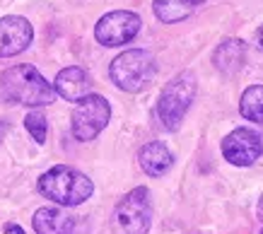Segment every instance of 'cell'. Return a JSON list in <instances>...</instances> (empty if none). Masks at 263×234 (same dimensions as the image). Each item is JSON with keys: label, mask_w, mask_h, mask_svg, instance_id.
Instances as JSON below:
<instances>
[{"label": "cell", "mask_w": 263, "mask_h": 234, "mask_svg": "<svg viewBox=\"0 0 263 234\" xmlns=\"http://www.w3.org/2000/svg\"><path fill=\"white\" fill-rule=\"evenodd\" d=\"M3 97L24 106H46L56 99L53 85L29 63L12 65L0 75Z\"/></svg>", "instance_id": "obj_1"}, {"label": "cell", "mask_w": 263, "mask_h": 234, "mask_svg": "<svg viewBox=\"0 0 263 234\" xmlns=\"http://www.w3.org/2000/svg\"><path fill=\"white\" fill-rule=\"evenodd\" d=\"M36 188L44 198L58 203V205H65V208L80 205L95 193L92 179L85 177L82 171L72 169V167H65V164H58V167H51L48 171H44L39 177Z\"/></svg>", "instance_id": "obj_2"}, {"label": "cell", "mask_w": 263, "mask_h": 234, "mask_svg": "<svg viewBox=\"0 0 263 234\" xmlns=\"http://www.w3.org/2000/svg\"><path fill=\"white\" fill-rule=\"evenodd\" d=\"M111 82L123 92L138 94L145 87H150V82L157 75V63L152 58L150 51L145 49H128L111 61L109 65Z\"/></svg>", "instance_id": "obj_3"}, {"label": "cell", "mask_w": 263, "mask_h": 234, "mask_svg": "<svg viewBox=\"0 0 263 234\" xmlns=\"http://www.w3.org/2000/svg\"><path fill=\"white\" fill-rule=\"evenodd\" d=\"M198 92V80L191 70H183V73L174 75L172 80L164 85L157 102V116H160L162 126L167 130H176L181 126L183 116L189 111L193 97Z\"/></svg>", "instance_id": "obj_4"}, {"label": "cell", "mask_w": 263, "mask_h": 234, "mask_svg": "<svg viewBox=\"0 0 263 234\" xmlns=\"http://www.w3.org/2000/svg\"><path fill=\"white\" fill-rule=\"evenodd\" d=\"M152 225V201L150 191L138 186L128 191L114 208L111 232L114 234H147Z\"/></svg>", "instance_id": "obj_5"}, {"label": "cell", "mask_w": 263, "mask_h": 234, "mask_svg": "<svg viewBox=\"0 0 263 234\" xmlns=\"http://www.w3.org/2000/svg\"><path fill=\"white\" fill-rule=\"evenodd\" d=\"M111 119V106L109 102L102 97V94H87L78 102V106L72 109L70 116V128L75 140L80 143H87V140H95Z\"/></svg>", "instance_id": "obj_6"}, {"label": "cell", "mask_w": 263, "mask_h": 234, "mask_svg": "<svg viewBox=\"0 0 263 234\" xmlns=\"http://www.w3.org/2000/svg\"><path fill=\"white\" fill-rule=\"evenodd\" d=\"M140 17L130 10H114L99 17V22L95 27V36L102 46H123L128 41H133L140 32Z\"/></svg>", "instance_id": "obj_7"}, {"label": "cell", "mask_w": 263, "mask_h": 234, "mask_svg": "<svg viewBox=\"0 0 263 234\" xmlns=\"http://www.w3.org/2000/svg\"><path fill=\"white\" fill-rule=\"evenodd\" d=\"M222 157L234 167H251L261 157V135L251 128H234L222 138Z\"/></svg>", "instance_id": "obj_8"}, {"label": "cell", "mask_w": 263, "mask_h": 234, "mask_svg": "<svg viewBox=\"0 0 263 234\" xmlns=\"http://www.w3.org/2000/svg\"><path fill=\"white\" fill-rule=\"evenodd\" d=\"M32 39L34 29L29 25V20H24L20 15L0 17V58H10L27 51Z\"/></svg>", "instance_id": "obj_9"}, {"label": "cell", "mask_w": 263, "mask_h": 234, "mask_svg": "<svg viewBox=\"0 0 263 234\" xmlns=\"http://www.w3.org/2000/svg\"><path fill=\"white\" fill-rule=\"evenodd\" d=\"M89 89H92V80L78 65L63 68L56 75V82H53V92L61 94L63 99H68V102H80L82 97L89 94Z\"/></svg>", "instance_id": "obj_10"}, {"label": "cell", "mask_w": 263, "mask_h": 234, "mask_svg": "<svg viewBox=\"0 0 263 234\" xmlns=\"http://www.w3.org/2000/svg\"><path fill=\"white\" fill-rule=\"evenodd\" d=\"M138 162H140V167H143L147 177H164L172 169V164H174V154L169 152V147L164 143L152 140V143L140 147Z\"/></svg>", "instance_id": "obj_11"}, {"label": "cell", "mask_w": 263, "mask_h": 234, "mask_svg": "<svg viewBox=\"0 0 263 234\" xmlns=\"http://www.w3.org/2000/svg\"><path fill=\"white\" fill-rule=\"evenodd\" d=\"M36 234H72L75 218L61 208H39L32 218Z\"/></svg>", "instance_id": "obj_12"}, {"label": "cell", "mask_w": 263, "mask_h": 234, "mask_svg": "<svg viewBox=\"0 0 263 234\" xmlns=\"http://www.w3.org/2000/svg\"><path fill=\"white\" fill-rule=\"evenodd\" d=\"M244 58H247V46L241 39H224L213 53V63L220 73L234 75L237 70L244 68Z\"/></svg>", "instance_id": "obj_13"}, {"label": "cell", "mask_w": 263, "mask_h": 234, "mask_svg": "<svg viewBox=\"0 0 263 234\" xmlns=\"http://www.w3.org/2000/svg\"><path fill=\"white\" fill-rule=\"evenodd\" d=\"M239 111L247 121L263 126V85H251V87L244 89L239 102Z\"/></svg>", "instance_id": "obj_14"}, {"label": "cell", "mask_w": 263, "mask_h": 234, "mask_svg": "<svg viewBox=\"0 0 263 234\" xmlns=\"http://www.w3.org/2000/svg\"><path fill=\"white\" fill-rule=\"evenodd\" d=\"M155 15L160 22L164 25H174V22H181L193 12V8L186 3V0H155Z\"/></svg>", "instance_id": "obj_15"}, {"label": "cell", "mask_w": 263, "mask_h": 234, "mask_svg": "<svg viewBox=\"0 0 263 234\" xmlns=\"http://www.w3.org/2000/svg\"><path fill=\"white\" fill-rule=\"evenodd\" d=\"M24 126H27V130L32 133V138L39 143V145H44L46 143V133H48V121L46 116L41 111H29L27 116H24Z\"/></svg>", "instance_id": "obj_16"}, {"label": "cell", "mask_w": 263, "mask_h": 234, "mask_svg": "<svg viewBox=\"0 0 263 234\" xmlns=\"http://www.w3.org/2000/svg\"><path fill=\"white\" fill-rule=\"evenodd\" d=\"M5 234H24V229L15 222H10V225H5Z\"/></svg>", "instance_id": "obj_17"}, {"label": "cell", "mask_w": 263, "mask_h": 234, "mask_svg": "<svg viewBox=\"0 0 263 234\" xmlns=\"http://www.w3.org/2000/svg\"><path fill=\"white\" fill-rule=\"evenodd\" d=\"M256 46H258V51H263V25H261V29L256 32Z\"/></svg>", "instance_id": "obj_18"}, {"label": "cell", "mask_w": 263, "mask_h": 234, "mask_svg": "<svg viewBox=\"0 0 263 234\" xmlns=\"http://www.w3.org/2000/svg\"><path fill=\"white\" fill-rule=\"evenodd\" d=\"M191 8H196V5H203V3H208V0H186Z\"/></svg>", "instance_id": "obj_19"}, {"label": "cell", "mask_w": 263, "mask_h": 234, "mask_svg": "<svg viewBox=\"0 0 263 234\" xmlns=\"http://www.w3.org/2000/svg\"><path fill=\"white\" fill-rule=\"evenodd\" d=\"M258 218L263 220V196H261V201H258Z\"/></svg>", "instance_id": "obj_20"}, {"label": "cell", "mask_w": 263, "mask_h": 234, "mask_svg": "<svg viewBox=\"0 0 263 234\" xmlns=\"http://www.w3.org/2000/svg\"><path fill=\"white\" fill-rule=\"evenodd\" d=\"M261 152H263V135H261Z\"/></svg>", "instance_id": "obj_21"}, {"label": "cell", "mask_w": 263, "mask_h": 234, "mask_svg": "<svg viewBox=\"0 0 263 234\" xmlns=\"http://www.w3.org/2000/svg\"><path fill=\"white\" fill-rule=\"evenodd\" d=\"M261 234H263V232H261Z\"/></svg>", "instance_id": "obj_22"}]
</instances>
